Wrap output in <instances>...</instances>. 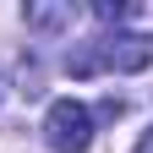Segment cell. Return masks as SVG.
<instances>
[{"label":"cell","mask_w":153,"mask_h":153,"mask_svg":"<svg viewBox=\"0 0 153 153\" xmlns=\"http://www.w3.org/2000/svg\"><path fill=\"white\" fill-rule=\"evenodd\" d=\"M44 142L55 153H88L93 142V109L76 104V99H55L44 115Z\"/></svg>","instance_id":"2"},{"label":"cell","mask_w":153,"mask_h":153,"mask_svg":"<svg viewBox=\"0 0 153 153\" xmlns=\"http://www.w3.org/2000/svg\"><path fill=\"white\" fill-rule=\"evenodd\" d=\"M153 66V38L148 33H104L93 44L66 55L71 76H93V71H148Z\"/></svg>","instance_id":"1"},{"label":"cell","mask_w":153,"mask_h":153,"mask_svg":"<svg viewBox=\"0 0 153 153\" xmlns=\"http://www.w3.org/2000/svg\"><path fill=\"white\" fill-rule=\"evenodd\" d=\"M27 27H71V6H27Z\"/></svg>","instance_id":"3"},{"label":"cell","mask_w":153,"mask_h":153,"mask_svg":"<svg viewBox=\"0 0 153 153\" xmlns=\"http://www.w3.org/2000/svg\"><path fill=\"white\" fill-rule=\"evenodd\" d=\"M93 16H99V22H126V16H137V6H131V0H99Z\"/></svg>","instance_id":"4"},{"label":"cell","mask_w":153,"mask_h":153,"mask_svg":"<svg viewBox=\"0 0 153 153\" xmlns=\"http://www.w3.org/2000/svg\"><path fill=\"white\" fill-rule=\"evenodd\" d=\"M137 153H153V131H142V142H137Z\"/></svg>","instance_id":"5"}]
</instances>
